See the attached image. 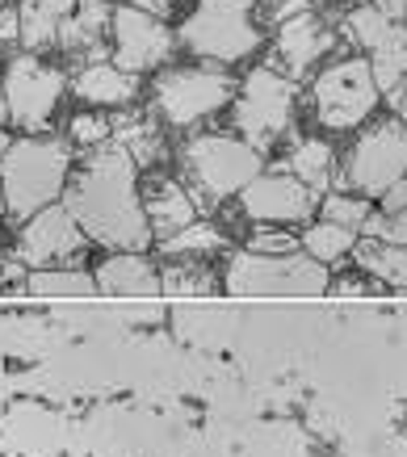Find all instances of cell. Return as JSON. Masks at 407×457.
I'll list each match as a JSON object with an SVG mask.
<instances>
[{
    "label": "cell",
    "mask_w": 407,
    "mask_h": 457,
    "mask_svg": "<svg viewBox=\"0 0 407 457\" xmlns=\"http://www.w3.org/2000/svg\"><path fill=\"white\" fill-rule=\"evenodd\" d=\"M9 143H13V135H4V130H0V160H4V152H9Z\"/></svg>",
    "instance_id": "cell-40"
},
{
    "label": "cell",
    "mask_w": 407,
    "mask_h": 457,
    "mask_svg": "<svg viewBox=\"0 0 407 457\" xmlns=\"http://www.w3.org/2000/svg\"><path fill=\"white\" fill-rule=\"evenodd\" d=\"M143 194V214H147V227H152V236H177L185 231L189 222H197V202L189 197L181 180L172 177H152L147 180V189Z\"/></svg>",
    "instance_id": "cell-17"
},
{
    "label": "cell",
    "mask_w": 407,
    "mask_h": 457,
    "mask_svg": "<svg viewBox=\"0 0 407 457\" xmlns=\"http://www.w3.org/2000/svg\"><path fill=\"white\" fill-rule=\"evenodd\" d=\"M365 63H370V76L378 84V93H391L399 80H407V26L395 21L391 34L365 55Z\"/></svg>",
    "instance_id": "cell-22"
},
{
    "label": "cell",
    "mask_w": 407,
    "mask_h": 457,
    "mask_svg": "<svg viewBox=\"0 0 407 457\" xmlns=\"http://www.w3.org/2000/svg\"><path fill=\"white\" fill-rule=\"evenodd\" d=\"M113 143L135 160V168H155L164 160V126L152 113H130L113 122Z\"/></svg>",
    "instance_id": "cell-20"
},
{
    "label": "cell",
    "mask_w": 407,
    "mask_h": 457,
    "mask_svg": "<svg viewBox=\"0 0 407 457\" xmlns=\"http://www.w3.org/2000/svg\"><path fill=\"white\" fill-rule=\"evenodd\" d=\"M63 206L85 231V239H97L105 248L139 252L152 239V227L143 214L139 168L118 143H105L85 155V164L71 172L63 189Z\"/></svg>",
    "instance_id": "cell-1"
},
{
    "label": "cell",
    "mask_w": 407,
    "mask_h": 457,
    "mask_svg": "<svg viewBox=\"0 0 407 457\" xmlns=\"http://www.w3.org/2000/svg\"><path fill=\"white\" fill-rule=\"evenodd\" d=\"M382 202H386V210H407V177L399 180V185H395V189L382 197Z\"/></svg>",
    "instance_id": "cell-38"
},
{
    "label": "cell",
    "mask_w": 407,
    "mask_h": 457,
    "mask_svg": "<svg viewBox=\"0 0 407 457\" xmlns=\"http://www.w3.org/2000/svg\"><path fill=\"white\" fill-rule=\"evenodd\" d=\"M298 239L286 236V231H269V227H256L253 239H248V252L256 256H295Z\"/></svg>",
    "instance_id": "cell-32"
},
{
    "label": "cell",
    "mask_w": 407,
    "mask_h": 457,
    "mask_svg": "<svg viewBox=\"0 0 407 457\" xmlns=\"http://www.w3.org/2000/svg\"><path fill=\"white\" fill-rule=\"evenodd\" d=\"M328 51H332V29L323 26L315 13H295L278 26L273 68H278L286 80H303Z\"/></svg>",
    "instance_id": "cell-14"
},
{
    "label": "cell",
    "mask_w": 407,
    "mask_h": 457,
    "mask_svg": "<svg viewBox=\"0 0 407 457\" xmlns=\"http://www.w3.org/2000/svg\"><path fill=\"white\" fill-rule=\"evenodd\" d=\"M365 231L382 236L378 244H391V248H407V210H391V214H374L365 222Z\"/></svg>",
    "instance_id": "cell-31"
},
{
    "label": "cell",
    "mask_w": 407,
    "mask_h": 457,
    "mask_svg": "<svg viewBox=\"0 0 407 457\" xmlns=\"http://www.w3.org/2000/svg\"><path fill=\"white\" fill-rule=\"evenodd\" d=\"M407 177V126L386 118V122L365 126V135L353 143L349 164H345V185L357 197H386Z\"/></svg>",
    "instance_id": "cell-9"
},
{
    "label": "cell",
    "mask_w": 407,
    "mask_h": 457,
    "mask_svg": "<svg viewBox=\"0 0 407 457\" xmlns=\"http://www.w3.org/2000/svg\"><path fill=\"white\" fill-rule=\"evenodd\" d=\"M68 93L85 110H135L139 101V76L113 68L110 59L101 63H88V68H76V76H68Z\"/></svg>",
    "instance_id": "cell-16"
},
{
    "label": "cell",
    "mask_w": 407,
    "mask_h": 457,
    "mask_svg": "<svg viewBox=\"0 0 407 457\" xmlns=\"http://www.w3.org/2000/svg\"><path fill=\"white\" fill-rule=\"evenodd\" d=\"M374 9H382V13L391 17V21H399V26L407 21V0H374Z\"/></svg>",
    "instance_id": "cell-36"
},
{
    "label": "cell",
    "mask_w": 407,
    "mask_h": 457,
    "mask_svg": "<svg viewBox=\"0 0 407 457\" xmlns=\"http://www.w3.org/2000/svg\"><path fill=\"white\" fill-rule=\"evenodd\" d=\"M130 4H139V9H147V13H172V9H181V4H194V0H130Z\"/></svg>",
    "instance_id": "cell-35"
},
{
    "label": "cell",
    "mask_w": 407,
    "mask_h": 457,
    "mask_svg": "<svg viewBox=\"0 0 407 457\" xmlns=\"http://www.w3.org/2000/svg\"><path fill=\"white\" fill-rule=\"evenodd\" d=\"M290 177H298L307 185L311 194L320 197L328 189V180L336 172V152H332V143L323 139H298L295 152H290V168H286Z\"/></svg>",
    "instance_id": "cell-21"
},
{
    "label": "cell",
    "mask_w": 407,
    "mask_h": 457,
    "mask_svg": "<svg viewBox=\"0 0 407 457\" xmlns=\"http://www.w3.org/2000/svg\"><path fill=\"white\" fill-rule=\"evenodd\" d=\"M236 97V80L227 68L211 63H181V68H164L152 84V105L160 126H177V130H194V126L211 122L231 105Z\"/></svg>",
    "instance_id": "cell-5"
},
{
    "label": "cell",
    "mask_w": 407,
    "mask_h": 457,
    "mask_svg": "<svg viewBox=\"0 0 407 457\" xmlns=\"http://www.w3.org/2000/svg\"><path fill=\"white\" fill-rule=\"evenodd\" d=\"M181 164H185V180H189L185 185L189 197L194 202L202 197L206 206H219V202L239 197L265 172V155L256 147H248L231 130H206V135L185 139Z\"/></svg>",
    "instance_id": "cell-4"
},
{
    "label": "cell",
    "mask_w": 407,
    "mask_h": 457,
    "mask_svg": "<svg viewBox=\"0 0 407 457\" xmlns=\"http://www.w3.org/2000/svg\"><path fill=\"white\" fill-rule=\"evenodd\" d=\"M110 0H76L71 17L63 21L55 38V51L63 59H71L76 68H88V63H101L105 59V46H110Z\"/></svg>",
    "instance_id": "cell-15"
},
{
    "label": "cell",
    "mask_w": 407,
    "mask_h": 457,
    "mask_svg": "<svg viewBox=\"0 0 407 457\" xmlns=\"http://www.w3.org/2000/svg\"><path fill=\"white\" fill-rule=\"evenodd\" d=\"M361 261H365V269H374L382 281L407 290V248H391V244L370 239V244H361Z\"/></svg>",
    "instance_id": "cell-28"
},
{
    "label": "cell",
    "mask_w": 407,
    "mask_h": 457,
    "mask_svg": "<svg viewBox=\"0 0 407 457\" xmlns=\"http://www.w3.org/2000/svg\"><path fill=\"white\" fill-rule=\"evenodd\" d=\"M239 214L253 222H303L315 214V202L320 197L311 194L307 185L290 172H261V177L236 197Z\"/></svg>",
    "instance_id": "cell-13"
},
{
    "label": "cell",
    "mask_w": 407,
    "mask_h": 457,
    "mask_svg": "<svg viewBox=\"0 0 407 457\" xmlns=\"http://www.w3.org/2000/svg\"><path fill=\"white\" fill-rule=\"evenodd\" d=\"M160 290L164 294H206L211 290V273L197 269V261H181L177 269L160 273Z\"/></svg>",
    "instance_id": "cell-30"
},
{
    "label": "cell",
    "mask_w": 407,
    "mask_h": 457,
    "mask_svg": "<svg viewBox=\"0 0 407 457\" xmlns=\"http://www.w3.org/2000/svg\"><path fill=\"white\" fill-rule=\"evenodd\" d=\"M378 84L370 76V63L365 55H349L336 59L332 68H323L315 76V88H311V105H315V118H320L323 130H357L361 122H370V113L378 110Z\"/></svg>",
    "instance_id": "cell-8"
},
{
    "label": "cell",
    "mask_w": 407,
    "mask_h": 457,
    "mask_svg": "<svg viewBox=\"0 0 407 457\" xmlns=\"http://www.w3.org/2000/svg\"><path fill=\"white\" fill-rule=\"evenodd\" d=\"M101 294H118V298H139V294L160 290V273L152 269V261L143 252H113L101 261V269L93 273Z\"/></svg>",
    "instance_id": "cell-18"
},
{
    "label": "cell",
    "mask_w": 407,
    "mask_h": 457,
    "mask_svg": "<svg viewBox=\"0 0 407 457\" xmlns=\"http://www.w3.org/2000/svg\"><path fill=\"white\" fill-rule=\"evenodd\" d=\"M68 147L76 152H97L105 143H113V118L110 113H97V110H85V113H71L68 122Z\"/></svg>",
    "instance_id": "cell-25"
},
{
    "label": "cell",
    "mask_w": 407,
    "mask_h": 457,
    "mask_svg": "<svg viewBox=\"0 0 407 457\" xmlns=\"http://www.w3.org/2000/svg\"><path fill=\"white\" fill-rule=\"evenodd\" d=\"M0 46H21V21H17V4L0 9Z\"/></svg>",
    "instance_id": "cell-33"
},
{
    "label": "cell",
    "mask_w": 407,
    "mask_h": 457,
    "mask_svg": "<svg viewBox=\"0 0 407 457\" xmlns=\"http://www.w3.org/2000/svg\"><path fill=\"white\" fill-rule=\"evenodd\" d=\"M374 219V210L365 197H349V194H328L323 197V222H336L345 231H357Z\"/></svg>",
    "instance_id": "cell-29"
},
{
    "label": "cell",
    "mask_w": 407,
    "mask_h": 457,
    "mask_svg": "<svg viewBox=\"0 0 407 457\" xmlns=\"http://www.w3.org/2000/svg\"><path fill=\"white\" fill-rule=\"evenodd\" d=\"M177 51V29L164 17L147 13L139 4H118L110 13V63L130 71V76H147V71H164V63Z\"/></svg>",
    "instance_id": "cell-10"
},
{
    "label": "cell",
    "mask_w": 407,
    "mask_h": 457,
    "mask_svg": "<svg viewBox=\"0 0 407 457\" xmlns=\"http://www.w3.org/2000/svg\"><path fill=\"white\" fill-rule=\"evenodd\" d=\"M4 4H9V0H0V9H4Z\"/></svg>",
    "instance_id": "cell-41"
},
{
    "label": "cell",
    "mask_w": 407,
    "mask_h": 457,
    "mask_svg": "<svg viewBox=\"0 0 407 457\" xmlns=\"http://www.w3.org/2000/svg\"><path fill=\"white\" fill-rule=\"evenodd\" d=\"M214 248H223V231L206 219L189 222L185 231H177V236L164 239V252L177 256V261H197V256H206V252H214Z\"/></svg>",
    "instance_id": "cell-24"
},
{
    "label": "cell",
    "mask_w": 407,
    "mask_h": 457,
    "mask_svg": "<svg viewBox=\"0 0 407 457\" xmlns=\"http://www.w3.org/2000/svg\"><path fill=\"white\" fill-rule=\"evenodd\" d=\"M21 281H26V294H34V298H88V294H97L93 273H80V269H34Z\"/></svg>",
    "instance_id": "cell-23"
},
{
    "label": "cell",
    "mask_w": 407,
    "mask_h": 457,
    "mask_svg": "<svg viewBox=\"0 0 407 457\" xmlns=\"http://www.w3.org/2000/svg\"><path fill=\"white\" fill-rule=\"evenodd\" d=\"M71 180V147L51 135H21L0 160V206L13 219H34L38 210L59 206Z\"/></svg>",
    "instance_id": "cell-2"
},
{
    "label": "cell",
    "mask_w": 407,
    "mask_h": 457,
    "mask_svg": "<svg viewBox=\"0 0 407 457\" xmlns=\"http://www.w3.org/2000/svg\"><path fill=\"white\" fill-rule=\"evenodd\" d=\"M76 0H17V21H21V46L29 55L55 51V38L63 21L71 17Z\"/></svg>",
    "instance_id": "cell-19"
},
{
    "label": "cell",
    "mask_w": 407,
    "mask_h": 457,
    "mask_svg": "<svg viewBox=\"0 0 407 457\" xmlns=\"http://www.w3.org/2000/svg\"><path fill=\"white\" fill-rule=\"evenodd\" d=\"M386 101H391V113H395V122H403L407 126V80H399L386 93Z\"/></svg>",
    "instance_id": "cell-34"
},
{
    "label": "cell",
    "mask_w": 407,
    "mask_h": 457,
    "mask_svg": "<svg viewBox=\"0 0 407 457\" xmlns=\"http://www.w3.org/2000/svg\"><path fill=\"white\" fill-rule=\"evenodd\" d=\"M4 122H9V110H4V84H0V130H4Z\"/></svg>",
    "instance_id": "cell-39"
},
{
    "label": "cell",
    "mask_w": 407,
    "mask_h": 457,
    "mask_svg": "<svg viewBox=\"0 0 407 457\" xmlns=\"http://www.w3.org/2000/svg\"><path fill=\"white\" fill-rule=\"evenodd\" d=\"M256 0H194L185 9L177 42L211 68H236L261 51V26H256Z\"/></svg>",
    "instance_id": "cell-3"
},
{
    "label": "cell",
    "mask_w": 407,
    "mask_h": 457,
    "mask_svg": "<svg viewBox=\"0 0 407 457\" xmlns=\"http://www.w3.org/2000/svg\"><path fill=\"white\" fill-rule=\"evenodd\" d=\"M227 290L231 294H320L328 290L323 264L311 256H256L239 252L227 264Z\"/></svg>",
    "instance_id": "cell-11"
},
{
    "label": "cell",
    "mask_w": 407,
    "mask_h": 457,
    "mask_svg": "<svg viewBox=\"0 0 407 457\" xmlns=\"http://www.w3.org/2000/svg\"><path fill=\"white\" fill-rule=\"evenodd\" d=\"M85 252V231L76 227L68 206H46L26 219L17 239V264L21 269H63V261Z\"/></svg>",
    "instance_id": "cell-12"
},
{
    "label": "cell",
    "mask_w": 407,
    "mask_h": 457,
    "mask_svg": "<svg viewBox=\"0 0 407 457\" xmlns=\"http://www.w3.org/2000/svg\"><path fill=\"white\" fill-rule=\"evenodd\" d=\"M303 248H307V256L315 264L340 261L353 248V231H345L336 222H315V227H307V236H303Z\"/></svg>",
    "instance_id": "cell-26"
},
{
    "label": "cell",
    "mask_w": 407,
    "mask_h": 457,
    "mask_svg": "<svg viewBox=\"0 0 407 457\" xmlns=\"http://www.w3.org/2000/svg\"><path fill=\"white\" fill-rule=\"evenodd\" d=\"M273 9L286 21V17H295V13H311V0H273Z\"/></svg>",
    "instance_id": "cell-37"
},
{
    "label": "cell",
    "mask_w": 407,
    "mask_h": 457,
    "mask_svg": "<svg viewBox=\"0 0 407 457\" xmlns=\"http://www.w3.org/2000/svg\"><path fill=\"white\" fill-rule=\"evenodd\" d=\"M295 101H298V84L286 80L273 63L253 68L236 84V97H231L236 135L265 155L269 147H278L290 135V126H295Z\"/></svg>",
    "instance_id": "cell-6"
},
{
    "label": "cell",
    "mask_w": 407,
    "mask_h": 457,
    "mask_svg": "<svg viewBox=\"0 0 407 457\" xmlns=\"http://www.w3.org/2000/svg\"><path fill=\"white\" fill-rule=\"evenodd\" d=\"M391 17L382 13V9H374V4H357V9H349V17H345V29H349V38L357 42V46H365V55L378 46L386 34H391Z\"/></svg>",
    "instance_id": "cell-27"
},
{
    "label": "cell",
    "mask_w": 407,
    "mask_h": 457,
    "mask_svg": "<svg viewBox=\"0 0 407 457\" xmlns=\"http://www.w3.org/2000/svg\"><path fill=\"white\" fill-rule=\"evenodd\" d=\"M0 84H4L9 122H13L21 135H46L59 113V101L68 93V71L43 55L17 51V55L9 59L4 76H0Z\"/></svg>",
    "instance_id": "cell-7"
}]
</instances>
